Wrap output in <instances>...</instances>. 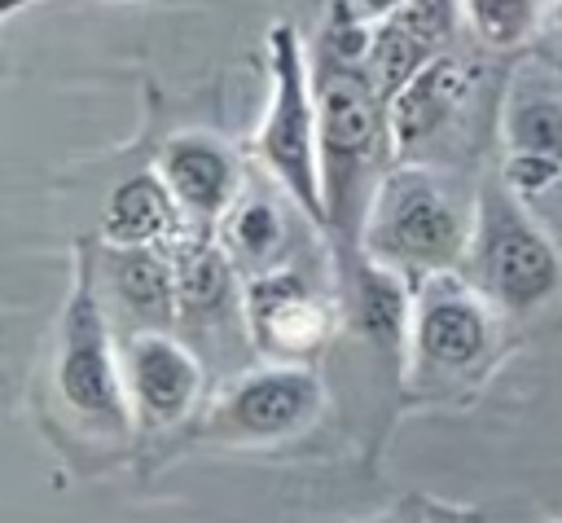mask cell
<instances>
[{
	"label": "cell",
	"instance_id": "obj_21",
	"mask_svg": "<svg viewBox=\"0 0 562 523\" xmlns=\"http://www.w3.org/2000/svg\"><path fill=\"white\" fill-rule=\"evenodd\" d=\"M544 31L553 35V44L562 48V0H549V13H544Z\"/></svg>",
	"mask_w": 562,
	"mask_h": 523
},
{
	"label": "cell",
	"instance_id": "obj_16",
	"mask_svg": "<svg viewBox=\"0 0 562 523\" xmlns=\"http://www.w3.org/2000/svg\"><path fill=\"white\" fill-rule=\"evenodd\" d=\"M290 211H299V207L294 202L281 207L272 193H259V189L246 185V193L215 224V237H220L224 255L233 259V268L241 272V281L285 268V255H290Z\"/></svg>",
	"mask_w": 562,
	"mask_h": 523
},
{
	"label": "cell",
	"instance_id": "obj_15",
	"mask_svg": "<svg viewBox=\"0 0 562 523\" xmlns=\"http://www.w3.org/2000/svg\"><path fill=\"white\" fill-rule=\"evenodd\" d=\"M189 229L193 224L184 220V211L171 198V189L162 185V176L140 171V176H127L110 189L97 242L101 246H123V251H140V246L171 251Z\"/></svg>",
	"mask_w": 562,
	"mask_h": 523
},
{
	"label": "cell",
	"instance_id": "obj_5",
	"mask_svg": "<svg viewBox=\"0 0 562 523\" xmlns=\"http://www.w3.org/2000/svg\"><path fill=\"white\" fill-rule=\"evenodd\" d=\"M501 308L461 272H435L413 286V316L404 343L408 391L470 387L492 369L501 347Z\"/></svg>",
	"mask_w": 562,
	"mask_h": 523
},
{
	"label": "cell",
	"instance_id": "obj_10",
	"mask_svg": "<svg viewBox=\"0 0 562 523\" xmlns=\"http://www.w3.org/2000/svg\"><path fill=\"white\" fill-rule=\"evenodd\" d=\"M123 378L136 413V431H167L193 418L206 369L198 352L176 330H132L123 334Z\"/></svg>",
	"mask_w": 562,
	"mask_h": 523
},
{
	"label": "cell",
	"instance_id": "obj_9",
	"mask_svg": "<svg viewBox=\"0 0 562 523\" xmlns=\"http://www.w3.org/2000/svg\"><path fill=\"white\" fill-rule=\"evenodd\" d=\"M334 325V303L290 264L241 286V330L263 360L307 365V356L329 343Z\"/></svg>",
	"mask_w": 562,
	"mask_h": 523
},
{
	"label": "cell",
	"instance_id": "obj_11",
	"mask_svg": "<svg viewBox=\"0 0 562 523\" xmlns=\"http://www.w3.org/2000/svg\"><path fill=\"white\" fill-rule=\"evenodd\" d=\"M154 171L162 176V185L180 202L184 220L202 224V229H215L228 215V207L246 193V171H241L237 149L211 132L171 136L158 149Z\"/></svg>",
	"mask_w": 562,
	"mask_h": 523
},
{
	"label": "cell",
	"instance_id": "obj_20",
	"mask_svg": "<svg viewBox=\"0 0 562 523\" xmlns=\"http://www.w3.org/2000/svg\"><path fill=\"white\" fill-rule=\"evenodd\" d=\"M426 523H474V519L461 510H448V505H426Z\"/></svg>",
	"mask_w": 562,
	"mask_h": 523
},
{
	"label": "cell",
	"instance_id": "obj_12",
	"mask_svg": "<svg viewBox=\"0 0 562 523\" xmlns=\"http://www.w3.org/2000/svg\"><path fill=\"white\" fill-rule=\"evenodd\" d=\"M474 92V62L461 53H439L435 62H426L413 79H404L391 97H386V123H391V141H395V158H408L413 149L430 145L470 101Z\"/></svg>",
	"mask_w": 562,
	"mask_h": 523
},
{
	"label": "cell",
	"instance_id": "obj_2",
	"mask_svg": "<svg viewBox=\"0 0 562 523\" xmlns=\"http://www.w3.org/2000/svg\"><path fill=\"white\" fill-rule=\"evenodd\" d=\"M316 97H321V185H325V211L329 233L360 237L369 198L378 180L400 163L386 101L364 75V66L342 62H316Z\"/></svg>",
	"mask_w": 562,
	"mask_h": 523
},
{
	"label": "cell",
	"instance_id": "obj_1",
	"mask_svg": "<svg viewBox=\"0 0 562 523\" xmlns=\"http://www.w3.org/2000/svg\"><path fill=\"white\" fill-rule=\"evenodd\" d=\"M48 391L57 418L75 426V435L97 444L132 439L136 413L123 378V343H114L92 242H75L70 255V286L48 356Z\"/></svg>",
	"mask_w": 562,
	"mask_h": 523
},
{
	"label": "cell",
	"instance_id": "obj_4",
	"mask_svg": "<svg viewBox=\"0 0 562 523\" xmlns=\"http://www.w3.org/2000/svg\"><path fill=\"white\" fill-rule=\"evenodd\" d=\"M470 224L474 211H465L430 167L404 158L378 180L356 246L417 286L465 264Z\"/></svg>",
	"mask_w": 562,
	"mask_h": 523
},
{
	"label": "cell",
	"instance_id": "obj_8",
	"mask_svg": "<svg viewBox=\"0 0 562 523\" xmlns=\"http://www.w3.org/2000/svg\"><path fill=\"white\" fill-rule=\"evenodd\" d=\"M527 207L562 185V88L518 70L501 97V171Z\"/></svg>",
	"mask_w": 562,
	"mask_h": 523
},
{
	"label": "cell",
	"instance_id": "obj_7",
	"mask_svg": "<svg viewBox=\"0 0 562 523\" xmlns=\"http://www.w3.org/2000/svg\"><path fill=\"white\" fill-rule=\"evenodd\" d=\"M325 413V378L312 365L263 360L228 378L198 413V439L228 448L285 444L312 431Z\"/></svg>",
	"mask_w": 562,
	"mask_h": 523
},
{
	"label": "cell",
	"instance_id": "obj_18",
	"mask_svg": "<svg viewBox=\"0 0 562 523\" xmlns=\"http://www.w3.org/2000/svg\"><path fill=\"white\" fill-rule=\"evenodd\" d=\"M549 0H461L470 35L487 48H518L544 26Z\"/></svg>",
	"mask_w": 562,
	"mask_h": 523
},
{
	"label": "cell",
	"instance_id": "obj_3",
	"mask_svg": "<svg viewBox=\"0 0 562 523\" xmlns=\"http://www.w3.org/2000/svg\"><path fill=\"white\" fill-rule=\"evenodd\" d=\"M263 53H268V101L250 136V149L268 171V180L299 207V215L312 220L321 233H329L325 185H321V97H316V70L307 62L294 22H272Z\"/></svg>",
	"mask_w": 562,
	"mask_h": 523
},
{
	"label": "cell",
	"instance_id": "obj_17",
	"mask_svg": "<svg viewBox=\"0 0 562 523\" xmlns=\"http://www.w3.org/2000/svg\"><path fill=\"white\" fill-rule=\"evenodd\" d=\"M347 312L360 334H369L382 347H395L404 356L408 343V316H413V281L395 268L369 259L356 246V268L347 277Z\"/></svg>",
	"mask_w": 562,
	"mask_h": 523
},
{
	"label": "cell",
	"instance_id": "obj_19",
	"mask_svg": "<svg viewBox=\"0 0 562 523\" xmlns=\"http://www.w3.org/2000/svg\"><path fill=\"white\" fill-rule=\"evenodd\" d=\"M364 22H382L386 13H395L400 4H408V0H347Z\"/></svg>",
	"mask_w": 562,
	"mask_h": 523
},
{
	"label": "cell",
	"instance_id": "obj_14",
	"mask_svg": "<svg viewBox=\"0 0 562 523\" xmlns=\"http://www.w3.org/2000/svg\"><path fill=\"white\" fill-rule=\"evenodd\" d=\"M97 268H101L105 308L123 312L132 321V330H176L180 286H176L171 251H158V246H140V251L97 246Z\"/></svg>",
	"mask_w": 562,
	"mask_h": 523
},
{
	"label": "cell",
	"instance_id": "obj_6",
	"mask_svg": "<svg viewBox=\"0 0 562 523\" xmlns=\"http://www.w3.org/2000/svg\"><path fill=\"white\" fill-rule=\"evenodd\" d=\"M461 272L505 312L527 316L562 286V255L531 207L501 180H483L474 198V224Z\"/></svg>",
	"mask_w": 562,
	"mask_h": 523
},
{
	"label": "cell",
	"instance_id": "obj_22",
	"mask_svg": "<svg viewBox=\"0 0 562 523\" xmlns=\"http://www.w3.org/2000/svg\"><path fill=\"white\" fill-rule=\"evenodd\" d=\"M31 4H48V0H0V18H18Z\"/></svg>",
	"mask_w": 562,
	"mask_h": 523
},
{
	"label": "cell",
	"instance_id": "obj_13",
	"mask_svg": "<svg viewBox=\"0 0 562 523\" xmlns=\"http://www.w3.org/2000/svg\"><path fill=\"white\" fill-rule=\"evenodd\" d=\"M457 9H461V0H408L395 13H386L382 22H373L364 75L373 79L382 101L404 79H413L426 62L448 53V35L457 26Z\"/></svg>",
	"mask_w": 562,
	"mask_h": 523
}]
</instances>
